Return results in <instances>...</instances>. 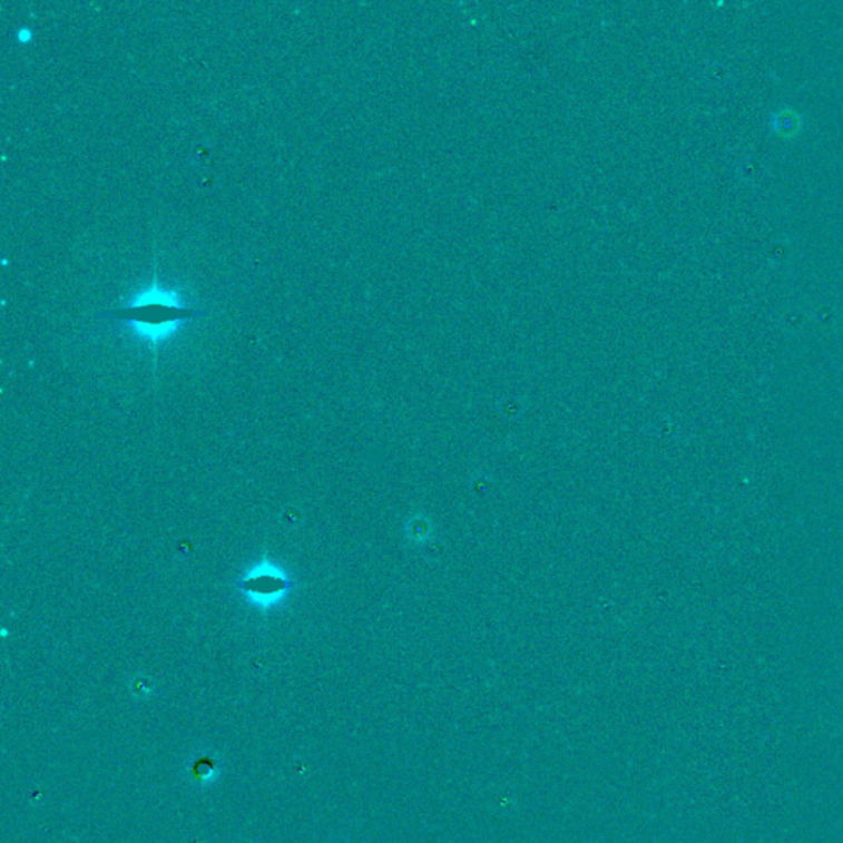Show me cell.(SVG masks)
<instances>
[{"instance_id": "2", "label": "cell", "mask_w": 843, "mask_h": 843, "mask_svg": "<svg viewBox=\"0 0 843 843\" xmlns=\"http://www.w3.org/2000/svg\"><path fill=\"white\" fill-rule=\"evenodd\" d=\"M288 587L291 581L287 576L268 562L254 567L239 584L247 600L263 610L275 607L287 595Z\"/></svg>"}, {"instance_id": "3", "label": "cell", "mask_w": 843, "mask_h": 843, "mask_svg": "<svg viewBox=\"0 0 843 843\" xmlns=\"http://www.w3.org/2000/svg\"><path fill=\"white\" fill-rule=\"evenodd\" d=\"M801 116L794 109H783L773 119L776 134L783 137H794L801 130Z\"/></svg>"}, {"instance_id": "1", "label": "cell", "mask_w": 843, "mask_h": 843, "mask_svg": "<svg viewBox=\"0 0 843 843\" xmlns=\"http://www.w3.org/2000/svg\"><path fill=\"white\" fill-rule=\"evenodd\" d=\"M205 315L202 310L182 305L174 294L161 291L157 287V282H154V288H147L137 295L133 304L98 313V318L127 323L137 335L157 345L161 340L168 339L180 323Z\"/></svg>"}]
</instances>
